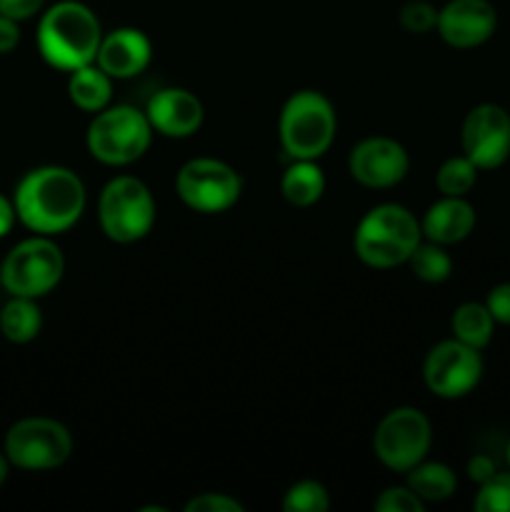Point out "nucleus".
<instances>
[{"mask_svg": "<svg viewBox=\"0 0 510 512\" xmlns=\"http://www.w3.org/2000/svg\"><path fill=\"white\" fill-rule=\"evenodd\" d=\"M103 43V28L93 10L78 0L50 5L38 23V50L58 70H75L95 63Z\"/></svg>", "mask_w": 510, "mask_h": 512, "instance_id": "nucleus-2", "label": "nucleus"}, {"mask_svg": "<svg viewBox=\"0 0 510 512\" xmlns=\"http://www.w3.org/2000/svg\"><path fill=\"white\" fill-rule=\"evenodd\" d=\"M85 185L63 165H40L15 188V215L38 235H58L73 228L85 213Z\"/></svg>", "mask_w": 510, "mask_h": 512, "instance_id": "nucleus-1", "label": "nucleus"}, {"mask_svg": "<svg viewBox=\"0 0 510 512\" xmlns=\"http://www.w3.org/2000/svg\"><path fill=\"white\" fill-rule=\"evenodd\" d=\"M280 193L293 208H310L325 193V175L315 160H293L280 180Z\"/></svg>", "mask_w": 510, "mask_h": 512, "instance_id": "nucleus-19", "label": "nucleus"}, {"mask_svg": "<svg viewBox=\"0 0 510 512\" xmlns=\"http://www.w3.org/2000/svg\"><path fill=\"white\" fill-rule=\"evenodd\" d=\"M245 505L225 493H200L185 503V512H243Z\"/></svg>", "mask_w": 510, "mask_h": 512, "instance_id": "nucleus-29", "label": "nucleus"}, {"mask_svg": "<svg viewBox=\"0 0 510 512\" xmlns=\"http://www.w3.org/2000/svg\"><path fill=\"white\" fill-rule=\"evenodd\" d=\"M405 485L428 503H445L448 498H453V493L458 490V478H455L453 468H448L445 463H425L420 460L415 468H410L405 473Z\"/></svg>", "mask_w": 510, "mask_h": 512, "instance_id": "nucleus-20", "label": "nucleus"}, {"mask_svg": "<svg viewBox=\"0 0 510 512\" xmlns=\"http://www.w3.org/2000/svg\"><path fill=\"white\" fill-rule=\"evenodd\" d=\"M478 512H510V473H495L480 485L473 500Z\"/></svg>", "mask_w": 510, "mask_h": 512, "instance_id": "nucleus-26", "label": "nucleus"}, {"mask_svg": "<svg viewBox=\"0 0 510 512\" xmlns=\"http://www.w3.org/2000/svg\"><path fill=\"white\" fill-rule=\"evenodd\" d=\"M73 455V435L53 418L18 420L5 435V458L20 470H55Z\"/></svg>", "mask_w": 510, "mask_h": 512, "instance_id": "nucleus-10", "label": "nucleus"}, {"mask_svg": "<svg viewBox=\"0 0 510 512\" xmlns=\"http://www.w3.org/2000/svg\"><path fill=\"white\" fill-rule=\"evenodd\" d=\"M153 58L150 38L138 28H118L103 35L95 65L113 80H128L143 73Z\"/></svg>", "mask_w": 510, "mask_h": 512, "instance_id": "nucleus-16", "label": "nucleus"}, {"mask_svg": "<svg viewBox=\"0 0 510 512\" xmlns=\"http://www.w3.org/2000/svg\"><path fill=\"white\" fill-rule=\"evenodd\" d=\"M463 155L478 170L500 168L510 158V113L495 103H480L465 115L460 130Z\"/></svg>", "mask_w": 510, "mask_h": 512, "instance_id": "nucleus-12", "label": "nucleus"}, {"mask_svg": "<svg viewBox=\"0 0 510 512\" xmlns=\"http://www.w3.org/2000/svg\"><path fill=\"white\" fill-rule=\"evenodd\" d=\"M175 193L190 210L203 215L225 213L238 203L243 178L218 158H193L175 175Z\"/></svg>", "mask_w": 510, "mask_h": 512, "instance_id": "nucleus-9", "label": "nucleus"}, {"mask_svg": "<svg viewBox=\"0 0 510 512\" xmlns=\"http://www.w3.org/2000/svg\"><path fill=\"white\" fill-rule=\"evenodd\" d=\"M373 510L378 512H425V503L408 488V485H393L385 488L375 498Z\"/></svg>", "mask_w": 510, "mask_h": 512, "instance_id": "nucleus-28", "label": "nucleus"}, {"mask_svg": "<svg viewBox=\"0 0 510 512\" xmlns=\"http://www.w3.org/2000/svg\"><path fill=\"white\" fill-rule=\"evenodd\" d=\"M45 0H0V15H8L13 20H28L40 13Z\"/></svg>", "mask_w": 510, "mask_h": 512, "instance_id": "nucleus-31", "label": "nucleus"}, {"mask_svg": "<svg viewBox=\"0 0 510 512\" xmlns=\"http://www.w3.org/2000/svg\"><path fill=\"white\" fill-rule=\"evenodd\" d=\"M338 130L333 103L318 90H298L285 100L278 120L280 145L293 160H318Z\"/></svg>", "mask_w": 510, "mask_h": 512, "instance_id": "nucleus-4", "label": "nucleus"}, {"mask_svg": "<svg viewBox=\"0 0 510 512\" xmlns=\"http://www.w3.org/2000/svg\"><path fill=\"white\" fill-rule=\"evenodd\" d=\"M43 328V313H40L35 298H20L13 295L0 310V333L5 340L15 345H25L38 338Z\"/></svg>", "mask_w": 510, "mask_h": 512, "instance_id": "nucleus-21", "label": "nucleus"}, {"mask_svg": "<svg viewBox=\"0 0 510 512\" xmlns=\"http://www.w3.org/2000/svg\"><path fill=\"white\" fill-rule=\"evenodd\" d=\"M475 183H478V165L468 155L448 158L435 173V185L440 193L450 198H465L475 188Z\"/></svg>", "mask_w": 510, "mask_h": 512, "instance_id": "nucleus-24", "label": "nucleus"}, {"mask_svg": "<svg viewBox=\"0 0 510 512\" xmlns=\"http://www.w3.org/2000/svg\"><path fill=\"white\" fill-rule=\"evenodd\" d=\"M8 465H10V460L5 458V455H0V485L8 480Z\"/></svg>", "mask_w": 510, "mask_h": 512, "instance_id": "nucleus-35", "label": "nucleus"}, {"mask_svg": "<svg viewBox=\"0 0 510 512\" xmlns=\"http://www.w3.org/2000/svg\"><path fill=\"white\" fill-rule=\"evenodd\" d=\"M485 305H488L495 323L510 325V283L495 285L488 293V298H485Z\"/></svg>", "mask_w": 510, "mask_h": 512, "instance_id": "nucleus-30", "label": "nucleus"}, {"mask_svg": "<svg viewBox=\"0 0 510 512\" xmlns=\"http://www.w3.org/2000/svg\"><path fill=\"white\" fill-rule=\"evenodd\" d=\"M410 270L423 283H445L453 273V258L448 255L445 245L433 243V240H420L418 248L408 258Z\"/></svg>", "mask_w": 510, "mask_h": 512, "instance_id": "nucleus-23", "label": "nucleus"}, {"mask_svg": "<svg viewBox=\"0 0 510 512\" xmlns=\"http://www.w3.org/2000/svg\"><path fill=\"white\" fill-rule=\"evenodd\" d=\"M398 23L403 25V30L415 35H425L430 30H435L438 25V8L428 0H410L400 8Z\"/></svg>", "mask_w": 510, "mask_h": 512, "instance_id": "nucleus-27", "label": "nucleus"}, {"mask_svg": "<svg viewBox=\"0 0 510 512\" xmlns=\"http://www.w3.org/2000/svg\"><path fill=\"white\" fill-rule=\"evenodd\" d=\"M145 115L155 133L165 138H190L203 125L205 110L198 95L190 90L163 88L150 98Z\"/></svg>", "mask_w": 510, "mask_h": 512, "instance_id": "nucleus-15", "label": "nucleus"}, {"mask_svg": "<svg viewBox=\"0 0 510 512\" xmlns=\"http://www.w3.org/2000/svg\"><path fill=\"white\" fill-rule=\"evenodd\" d=\"M408 168V150L388 135H373V138L360 140L348 155V173L363 188H393L408 175Z\"/></svg>", "mask_w": 510, "mask_h": 512, "instance_id": "nucleus-13", "label": "nucleus"}, {"mask_svg": "<svg viewBox=\"0 0 510 512\" xmlns=\"http://www.w3.org/2000/svg\"><path fill=\"white\" fill-rule=\"evenodd\" d=\"M153 140V125L133 105H108L90 120L85 145L103 165H130L145 155Z\"/></svg>", "mask_w": 510, "mask_h": 512, "instance_id": "nucleus-5", "label": "nucleus"}, {"mask_svg": "<svg viewBox=\"0 0 510 512\" xmlns=\"http://www.w3.org/2000/svg\"><path fill=\"white\" fill-rule=\"evenodd\" d=\"M505 458H508V465H510V440H508V448H505Z\"/></svg>", "mask_w": 510, "mask_h": 512, "instance_id": "nucleus-36", "label": "nucleus"}, {"mask_svg": "<svg viewBox=\"0 0 510 512\" xmlns=\"http://www.w3.org/2000/svg\"><path fill=\"white\" fill-rule=\"evenodd\" d=\"M483 378V358L480 350L460 343V340H443L433 345L425 355L423 380L425 388L445 400L465 398L478 388Z\"/></svg>", "mask_w": 510, "mask_h": 512, "instance_id": "nucleus-11", "label": "nucleus"}, {"mask_svg": "<svg viewBox=\"0 0 510 512\" xmlns=\"http://www.w3.org/2000/svg\"><path fill=\"white\" fill-rule=\"evenodd\" d=\"M98 220L113 243H138L155 225V200L148 185L133 175H118L98 198Z\"/></svg>", "mask_w": 510, "mask_h": 512, "instance_id": "nucleus-6", "label": "nucleus"}, {"mask_svg": "<svg viewBox=\"0 0 510 512\" xmlns=\"http://www.w3.org/2000/svg\"><path fill=\"white\" fill-rule=\"evenodd\" d=\"M68 95L75 108L85 110V113H100L103 108H108L110 98H113V78L93 63L75 68L70 70Z\"/></svg>", "mask_w": 510, "mask_h": 512, "instance_id": "nucleus-18", "label": "nucleus"}, {"mask_svg": "<svg viewBox=\"0 0 510 512\" xmlns=\"http://www.w3.org/2000/svg\"><path fill=\"white\" fill-rule=\"evenodd\" d=\"M285 512H325L330 510V495L318 480H300L290 485L283 498Z\"/></svg>", "mask_w": 510, "mask_h": 512, "instance_id": "nucleus-25", "label": "nucleus"}, {"mask_svg": "<svg viewBox=\"0 0 510 512\" xmlns=\"http://www.w3.org/2000/svg\"><path fill=\"white\" fill-rule=\"evenodd\" d=\"M433 443V425L418 408H395L385 415L373 433V453L380 463L395 473H408L425 460Z\"/></svg>", "mask_w": 510, "mask_h": 512, "instance_id": "nucleus-8", "label": "nucleus"}, {"mask_svg": "<svg viewBox=\"0 0 510 512\" xmlns=\"http://www.w3.org/2000/svg\"><path fill=\"white\" fill-rule=\"evenodd\" d=\"M63 273V250L50 240V235H35L10 250L0 265V283L10 295L38 300L63 280Z\"/></svg>", "mask_w": 510, "mask_h": 512, "instance_id": "nucleus-7", "label": "nucleus"}, {"mask_svg": "<svg viewBox=\"0 0 510 512\" xmlns=\"http://www.w3.org/2000/svg\"><path fill=\"white\" fill-rule=\"evenodd\" d=\"M498 28V13L490 0H450L438 10L440 38L453 48H478L488 43Z\"/></svg>", "mask_w": 510, "mask_h": 512, "instance_id": "nucleus-14", "label": "nucleus"}, {"mask_svg": "<svg viewBox=\"0 0 510 512\" xmlns=\"http://www.w3.org/2000/svg\"><path fill=\"white\" fill-rule=\"evenodd\" d=\"M18 40H20L18 20L8 18V15H0V55L15 50Z\"/></svg>", "mask_w": 510, "mask_h": 512, "instance_id": "nucleus-33", "label": "nucleus"}, {"mask_svg": "<svg viewBox=\"0 0 510 512\" xmlns=\"http://www.w3.org/2000/svg\"><path fill=\"white\" fill-rule=\"evenodd\" d=\"M475 228V208L465 198H450L443 195L438 203L425 210L420 220L425 240H433L438 245L463 243Z\"/></svg>", "mask_w": 510, "mask_h": 512, "instance_id": "nucleus-17", "label": "nucleus"}, {"mask_svg": "<svg viewBox=\"0 0 510 512\" xmlns=\"http://www.w3.org/2000/svg\"><path fill=\"white\" fill-rule=\"evenodd\" d=\"M15 218H18V215H15V205L0 193V238H5V235L13 230Z\"/></svg>", "mask_w": 510, "mask_h": 512, "instance_id": "nucleus-34", "label": "nucleus"}, {"mask_svg": "<svg viewBox=\"0 0 510 512\" xmlns=\"http://www.w3.org/2000/svg\"><path fill=\"white\" fill-rule=\"evenodd\" d=\"M423 240L420 220L398 203H380L360 218L353 248L360 263L375 270H388L408 263Z\"/></svg>", "mask_w": 510, "mask_h": 512, "instance_id": "nucleus-3", "label": "nucleus"}, {"mask_svg": "<svg viewBox=\"0 0 510 512\" xmlns=\"http://www.w3.org/2000/svg\"><path fill=\"white\" fill-rule=\"evenodd\" d=\"M495 473H498V468H495L493 458H488V455H473V458L468 460V478L473 480V483L483 485L485 480L493 478Z\"/></svg>", "mask_w": 510, "mask_h": 512, "instance_id": "nucleus-32", "label": "nucleus"}, {"mask_svg": "<svg viewBox=\"0 0 510 512\" xmlns=\"http://www.w3.org/2000/svg\"><path fill=\"white\" fill-rule=\"evenodd\" d=\"M450 328H453L455 340L475 350H483L493 340L495 320L485 303H463L455 308Z\"/></svg>", "mask_w": 510, "mask_h": 512, "instance_id": "nucleus-22", "label": "nucleus"}]
</instances>
